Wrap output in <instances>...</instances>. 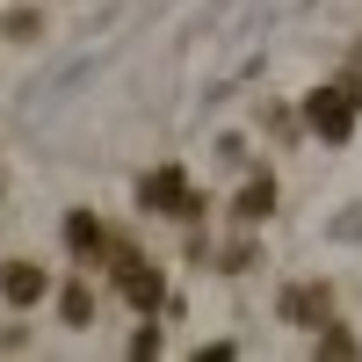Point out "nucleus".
Wrapping results in <instances>:
<instances>
[{"label": "nucleus", "instance_id": "obj_1", "mask_svg": "<svg viewBox=\"0 0 362 362\" xmlns=\"http://www.w3.org/2000/svg\"><path fill=\"white\" fill-rule=\"evenodd\" d=\"M355 109H362V80H334V87H319L312 95V131L326 138V145H341L348 138V124H355Z\"/></svg>", "mask_w": 362, "mask_h": 362}, {"label": "nucleus", "instance_id": "obj_8", "mask_svg": "<svg viewBox=\"0 0 362 362\" xmlns=\"http://www.w3.org/2000/svg\"><path fill=\"white\" fill-rule=\"evenodd\" d=\"M8 37H37V8H15L8 15Z\"/></svg>", "mask_w": 362, "mask_h": 362}, {"label": "nucleus", "instance_id": "obj_6", "mask_svg": "<svg viewBox=\"0 0 362 362\" xmlns=\"http://www.w3.org/2000/svg\"><path fill=\"white\" fill-rule=\"evenodd\" d=\"M58 312H66V326H87V319H95V290H66Z\"/></svg>", "mask_w": 362, "mask_h": 362}, {"label": "nucleus", "instance_id": "obj_9", "mask_svg": "<svg viewBox=\"0 0 362 362\" xmlns=\"http://www.w3.org/2000/svg\"><path fill=\"white\" fill-rule=\"evenodd\" d=\"M334 232H341V239H362V210H348V218H341Z\"/></svg>", "mask_w": 362, "mask_h": 362}, {"label": "nucleus", "instance_id": "obj_2", "mask_svg": "<svg viewBox=\"0 0 362 362\" xmlns=\"http://www.w3.org/2000/svg\"><path fill=\"white\" fill-rule=\"evenodd\" d=\"M138 196H145V210H167V218H189V210H196L189 181H181L174 167H167V174H145V189H138Z\"/></svg>", "mask_w": 362, "mask_h": 362}, {"label": "nucleus", "instance_id": "obj_4", "mask_svg": "<svg viewBox=\"0 0 362 362\" xmlns=\"http://www.w3.org/2000/svg\"><path fill=\"white\" fill-rule=\"evenodd\" d=\"M0 297H8V305H37L44 297V268L37 261H8L0 268Z\"/></svg>", "mask_w": 362, "mask_h": 362}, {"label": "nucleus", "instance_id": "obj_5", "mask_svg": "<svg viewBox=\"0 0 362 362\" xmlns=\"http://www.w3.org/2000/svg\"><path fill=\"white\" fill-rule=\"evenodd\" d=\"M268 210H276V181H247V196H239V218H268Z\"/></svg>", "mask_w": 362, "mask_h": 362}, {"label": "nucleus", "instance_id": "obj_7", "mask_svg": "<svg viewBox=\"0 0 362 362\" xmlns=\"http://www.w3.org/2000/svg\"><path fill=\"white\" fill-rule=\"evenodd\" d=\"M66 239H73V247L87 254V247H102V225L87 218V210H73V218H66Z\"/></svg>", "mask_w": 362, "mask_h": 362}, {"label": "nucleus", "instance_id": "obj_3", "mask_svg": "<svg viewBox=\"0 0 362 362\" xmlns=\"http://www.w3.org/2000/svg\"><path fill=\"white\" fill-rule=\"evenodd\" d=\"M116 283H124V297H131L138 312H160V276L138 254H116Z\"/></svg>", "mask_w": 362, "mask_h": 362}]
</instances>
